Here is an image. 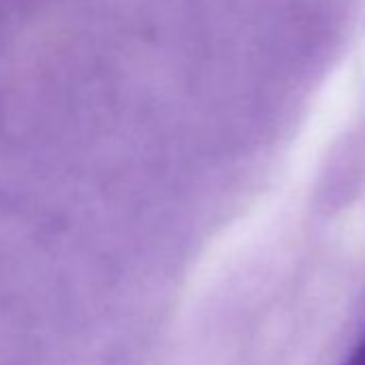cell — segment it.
<instances>
[{
  "label": "cell",
  "instance_id": "6da1fadb",
  "mask_svg": "<svg viewBox=\"0 0 365 365\" xmlns=\"http://www.w3.org/2000/svg\"><path fill=\"white\" fill-rule=\"evenodd\" d=\"M43 0H0V50L37 16Z\"/></svg>",
  "mask_w": 365,
  "mask_h": 365
},
{
  "label": "cell",
  "instance_id": "7a4b0ae2",
  "mask_svg": "<svg viewBox=\"0 0 365 365\" xmlns=\"http://www.w3.org/2000/svg\"><path fill=\"white\" fill-rule=\"evenodd\" d=\"M344 365H365V335L359 339V344L354 346V350L350 352V356Z\"/></svg>",
  "mask_w": 365,
  "mask_h": 365
}]
</instances>
